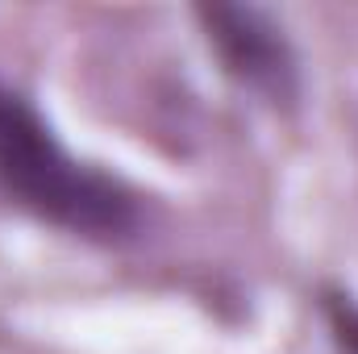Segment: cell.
I'll use <instances>...</instances> for the list:
<instances>
[{
	"label": "cell",
	"instance_id": "obj_1",
	"mask_svg": "<svg viewBox=\"0 0 358 354\" xmlns=\"http://www.w3.org/2000/svg\"><path fill=\"white\" fill-rule=\"evenodd\" d=\"M0 187L34 217L84 238H121L138 221L129 192L67 155L50 125L8 88H0Z\"/></svg>",
	"mask_w": 358,
	"mask_h": 354
},
{
	"label": "cell",
	"instance_id": "obj_2",
	"mask_svg": "<svg viewBox=\"0 0 358 354\" xmlns=\"http://www.w3.org/2000/svg\"><path fill=\"white\" fill-rule=\"evenodd\" d=\"M204 34L213 50L221 55L225 71L242 88L259 92L267 100H292L296 96V55L283 38V29L263 8L250 4H204L200 8Z\"/></svg>",
	"mask_w": 358,
	"mask_h": 354
}]
</instances>
